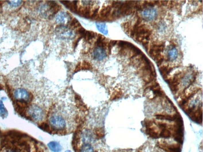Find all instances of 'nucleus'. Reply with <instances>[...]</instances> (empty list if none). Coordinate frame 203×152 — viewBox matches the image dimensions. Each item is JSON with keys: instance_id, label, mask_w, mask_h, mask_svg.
Masks as SVG:
<instances>
[{"instance_id": "obj_1", "label": "nucleus", "mask_w": 203, "mask_h": 152, "mask_svg": "<svg viewBox=\"0 0 203 152\" xmlns=\"http://www.w3.org/2000/svg\"><path fill=\"white\" fill-rule=\"evenodd\" d=\"M55 34L58 38L63 40L73 39L75 34L70 28L63 25H60L55 29Z\"/></svg>"}, {"instance_id": "obj_2", "label": "nucleus", "mask_w": 203, "mask_h": 152, "mask_svg": "<svg viewBox=\"0 0 203 152\" xmlns=\"http://www.w3.org/2000/svg\"><path fill=\"white\" fill-rule=\"evenodd\" d=\"M14 97L17 100L23 101L28 103L33 100V96L32 93L29 92L24 88H18L14 92Z\"/></svg>"}, {"instance_id": "obj_3", "label": "nucleus", "mask_w": 203, "mask_h": 152, "mask_svg": "<svg viewBox=\"0 0 203 152\" xmlns=\"http://www.w3.org/2000/svg\"><path fill=\"white\" fill-rule=\"evenodd\" d=\"M50 122L55 130H60L65 129L66 122L62 116L55 115L50 119Z\"/></svg>"}, {"instance_id": "obj_4", "label": "nucleus", "mask_w": 203, "mask_h": 152, "mask_svg": "<svg viewBox=\"0 0 203 152\" xmlns=\"http://www.w3.org/2000/svg\"><path fill=\"white\" fill-rule=\"evenodd\" d=\"M28 113L31 117L36 121H40L43 118V111L41 108L36 105H33L29 108Z\"/></svg>"}, {"instance_id": "obj_5", "label": "nucleus", "mask_w": 203, "mask_h": 152, "mask_svg": "<svg viewBox=\"0 0 203 152\" xmlns=\"http://www.w3.org/2000/svg\"><path fill=\"white\" fill-rule=\"evenodd\" d=\"M165 48V45L162 43H154L150 49L149 55L154 60L156 56L161 54Z\"/></svg>"}, {"instance_id": "obj_6", "label": "nucleus", "mask_w": 203, "mask_h": 152, "mask_svg": "<svg viewBox=\"0 0 203 152\" xmlns=\"http://www.w3.org/2000/svg\"><path fill=\"white\" fill-rule=\"evenodd\" d=\"M16 111L20 115L22 116L26 115L27 109H28V103L23 101L16 100L15 104Z\"/></svg>"}, {"instance_id": "obj_7", "label": "nucleus", "mask_w": 203, "mask_h": 152, "mask_svg": "<svg viewBox=\"0 0 203 152\" xmlns=\"http://www.w3.org/2000/svg\"><path fill=\"white\" fill-rule=\"evenodd\" d=\"M92 56L96 60L101 61L107 57V53L103 47L98 46L94 50Z\"/></svg>"}, {"instance_id": "obj_8", "label": "nucleus", "mask_w": 203, "mask_h": 152, "mask_svg": "<svg viewBox=\"0 0 203 152\" xmlns=\"http://www.w3.org/2000/svg\"><path fill=\"white\" fill-rule=\"evenodd\" d=\"M157 15V11L154 8H147L142 12L143 18L146 21L152 20L156 18Z\"/></svg>"}, {"instance_id": "obj_9", "label": "nucleus", "mask_w": 203, "mask_h": 152, "mask_svg": "<svg viewBox=\"0 0 203 152\" xmlns=\"http://www.w3.org/2000/svg\"><path fill=\"white\" fill-rule=\"evenodd\" d=\"M71 20V17L69 13L66 12H62L58 13L56 17V20L59 24H67Z\"/></svg>"}, {"instance_id": "obj_10", "label": "nucleus", "mask_w": 203, "mask_h": 152, "mask_svg": "<svg viewBox=\"0 0 203 152\" xmlns=\"http://www.w3.org/2000/svg\"><path fill=\"white\" fill-rule=\"evenodd\" d=\"M181 116L180 113L178 112L176 114H174L173 115H171L167 114H163V113H159L155 115L157 119L162 120H168L169 121H175L179 116Z\"/></svg>"}, {"instance_id": "obj_11", "label": "nucleus", "mask_w": 203, "mask_h": 152, "mask_svg": "<svg viewBox=\"0 0 203 152\" xmlns=\"http://www.w3.org/2000/svg\"><path fill=\"white\" fill-rule=\"evenodd\" d=\"M76 103L77 107L81 111L83 112H86L88 111V107L85 103L82 101V98L80 96L77 95L75 96Z\"/></svg>"}, {"instance_id": "obj_12", "label": "nucleus", "mask_w": 203, "mask_h": 152, "mask_svg": "<svg viewBox=\"0 0 203 152\" xmlns=\"http://www.w3.org/2000/svg\"><path fill=\"white\" fill-rule=\"evenodd\" d=\"M82 140L84 143H89L92 141V135L89 130H86L82 134Z\"/></svg>"}, {"instance_id": "obj_13", "label": "nucleus", "mask_w": 203, "mask_h": 152, "mask_svg": "<svg viewBox=\"0 0 203 152\" xmlns=\"http://www.w3.org/2000/svg\"><path fill=\"white\" fill-rule=\"evenodd\" d=\"M48 146L52 151L60 152L62 150V147L59 143L57 141H51L48 144Z\"/></svg>"}, {"instance_id": "obj_14", "label": "nucleus", "mask_w": 203, "mask_h": 152, "mask_svg": "<svg viewBox=\"0 0 203 152\" xmlns=\"http://www.w3.org/2000/svg\"><path fill=\"white\" fill-rule=\"evenodd\" d=\"M173 68L171 67H168V66H163L159 68L160 74L162 75L163 79L165 81L168 79V76L171 71Z\"/></svg>"}, {"instance_id": "obj_15", "label": "nucleus", "mask_w": 203, "mask_h": 152, "mask_svg": "<svg viewBox=\"0 0 203 152\" xmlns=\"http://www.w3.org/2000/svg\"><path fill=\"white\" fill-rule=\"evenodd\" d=\"M98 30L101 33L105 35L108 34V30L106 24L105 23L97 22L96 24Z\"/></svg>"}, {"instance_id": "obj_16", "label": "nucleus", "mask_w": 203, "mask_h": 152, "mask_svg": "<svg viewBox=\"0 0 203 152\" xmlns=\"http://www.w3.org/2000/svg\"><path fill=\"white\" fill-rule=\"evenodd\" d=\"M7 136L10 137L14 139H19L25 136V134L17 131L12 130L9 131L7 132Z\"/></svg>"}, {"instance_id": "obj_17", "label": "nucleus", "mask_w": 203, "mask_h": 152, "mask_svg": "<svg viewBox=\"0 0 203 152\" xmlns=\"http://www.w3.org/2000/svg\"><path fill=\"white\" fill-rule=\"evenodd\" d=\"M177 50L175 48H173L169 50L168 52V60L170 61H173L177 58Z\"/></svg>"}, {"instance_id": "obj_18", "label": "nucleus", "mask_w": 203, "mask_h": 152, "mask_svg": "<svg viewBox=\"0 0 203 152\" xmlns=\"http://www.w3.org/2000/svg\"><path fill=\"white\" fill-rule=\"evenodd\" d=\"M79 152H95L93 147L89 143H84L80 147Z\"/></svg>"}, {"instance_id": "obj_19", "label": "nucleus", "mask_w": 203, "mask_h": 152, "mask_svg": "<svg viewBox=\"0 0 203 152\" xmlns=\"http://www.w3.org/2000/svg\"><path fill=\"white\" fill-rule=\"evenodd\" d=\"M94 135L97 139H101L105 136V131L102 128H96L94 130Z\"/></svg>"}, {"instance_id": "obj_20", "label": "nucleus", "mask_w": 203, "mask_h": 152, "mask_svg": "<svg viewBox=\"0 0 203 152\" xmlns=\"http://www.w3.org/2000/svg\"><path fill=\"white\" fill-rule=\"evenodd\" d=\"M8 115V112L5 108L3 103L0 100V116L3 118H6Z\"/></svg>"}, {"instance_id": "obj_21", "label": "nucleus", "mask_w": 203, "mask_h": 152, "mask_svg": "<svg viewBox=\"0 0 203 152\" xmlns=\"http://www.w3.org/2000/svg\"><path fill=\"white\" fill-rule=\"evenodd\" d=\"M38 127L40 128L41 130L45 131V132H48V133H52L51 130L50 128V126L48 124L45 122H43L40 123L38 125Z\"/></svg>"}, {"instance_id": "obj_22", "label": "nucleus", "mask_w": 203, "mask_h": 152, "mask_svg": "<svg viewBox=\"0 0 203 152\" xmlns=\"http://www.w3.org/2000/svg\"><path fill=\"white\" fill-rule=\"evenodd\" d=\"M164 56L161 54H160L156 56L154 60L158 66L159 67L162 64L163 61H164Z\"/></svg>"}, {"instance_id": "obj_23", "label": "nucleus", "mask_w": 203, "mask_h": 152, "mask_svg": "<svg viewBox=\"0 0 203 152\" xmlns=\"http://www.w3.org/2000/svg\"><path fill=\"white\" fill-rule=\"evenodd\" d=\"M122 95V91L121 90L116 91L112 93L111 98H110V100H114L117 99L121 97Z\"/></svg>"}, {"instance_id": "obj_24", "label": "nucleus", "mask_w": 203, "mask_h": 152, "mask_svg": "<svg viewBox=\"0 0 203 152\" xmlns=\"http://www.w3.org/2000/svg\"><path fill=\"white\" fill-rule=\"evenodd\" d=\"M123 28L124 29V31L127 34H129L131 32V24L129 22L124 23L123 24Z\"/></svg>"}, {"instance_id": "obj_25", "label": "nucleus", "mask_w": 203, "mask_h": 152, "mask_svg": "<svg viewBox=\"0 0 203 152\" xmlns=\"http://www.w3.org/2000/svg\"><path fill=\"white\" fill-rule=\"evenodd\" d=\"M111 8L110 7H107L104 8L101 12V15L103 17L108 16L111 12Z\"/></svg>"}, {"instance_id": "obj_26", "label": "nucleus", "mask_w": 203, "mask_h": 152, "mask_svg": "<svg viewBox=\"0 0 203 152\" xmlns=\"http://www.w3.org/2000/svg\"><path fill=\"white\" fill-rule=\"evenodd\" d=\"M8 4L12 7H18L22 4V1H7Z\"/></svg>"}, {"instance_id": "obj_27", "label": "nucleus", "mask_w": 203, "mask_h": 152, "mask_svg": "<svg viewBox=\"0 0 203 152\" xmlns=\"http://www.w3.org/2000/svg\"><path fill=\"white\" fill-rule=\"evenodd\" d=\"M84 37L87 40H90L93 38L94 33L92 32H85L84 35Z\"/></svg>"}, {"instance_id": "obj_28", "label": "nucleus", "mask_w": 203, "mask_h": 152, "mask_svg": "<svg viewBox=\"0 0 203 152\" xmlns=\"http://www.w3.org/2000/svg\"><path fill=\"white\" fill-rule=\"evenodd\" d=\"M142 46H143L144 47L146 50L147 52L149 49V44L148 40H144L142 42Z\"/></svg>"}, {"instance_id": "obj_29", "label": "nucleus", "mask_w": 203, "mask_h": 152, "mask_svg": "<svg viewBox=\"0 0 203 152\" xmlns=\"http://www.w3.org/2000/svg\"><path fill=\"white\" fill-rule=\"evenodd\" d=\"M80 25L78 21L77 20L74 19L73 20L72 22L71 23V26L74 27H78L79 26L78 25Z\"/></svg>"}, {"instance_id": "obj_30", "label": "nucleus", "mask_w": 203, "mask_h": 152, "mask_svg": "<svg viewBox=\"0 0 203 152\" xmlns=\"http://www.w3.org/2000/svg\"><path fill=\"white\" fill-rule=\"evenodd\" d=\"M117 42V41H115V40H112V41L110 42L109 45V51L111 50V49H112V48L115 45Z\"/></svg>"}, {"instance_id": "obj_31", "label": "nucleus", "mask_w": 203, "mask_h": 152, "mask_svg": "<svg viewBox=\"0 0 203 152\" xmlns=\"http://www.w3.org/2000/svg\"><path fill=\"white\" fill-rule=\"evenodd\" d=\"M168 1H160V6H166L168 5Z\"/></svg>"}, {"instance_id": "obj_32", "label": "nucleus", "mask_w": 203, "mask_h": 152, "mask_svg": "<svg viewBox=\"0 0 203 152\" xmlns=\"http://www.w3.org/2000/svg\"><path fill=\"white\" fill-rule=\"evenodd\" d=\"M8 150L6 152H20L19 151L16 150L14 149L12 147L10 148V149H8Z\"/></svg>"}, {"instance_id": "obj_33", "label": "nucleus", "mask_w": 203, "mask_h": 152, "mask_svg": "<svg viewBox=\"0 0 203 152\" xmlns=\"http://www.w3.org/2000/svg\"><path fill=\"white\" fill-rule=\"evenodd\" d=\"M93 2L92 1H82L83 3V4L85 5H90L91 3Z\"/></svg>"}, {"instance_id": "obj_34", "label": "nucleus", "mask_w": 203, "mask_h": 152, "mask_svg": "<svg viewBox=\"0 0 203 152\" xmlns=\"http://www.w3.org/2000/svg\"><path fill=\"white\" fill-rule=\"evenodd\" d=\"M3 85H2L1 84H0V91H1V90H3Z\"/></svg>"}, {"instance_id": "obj_35", "label": "nucleus", "mask_w": 203, "mask_h": 152, "mask_svg": "<svg viewBox=\"0 0 203 152\" xmlns=\"http://www.w3.org/2000/svg\"><path fill=\"white\" fill-rule=\"evenodd\" d=\"M65 152H72L71 151H69V150H67Z\"/></svg>"}]
</instances>
